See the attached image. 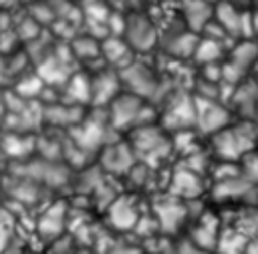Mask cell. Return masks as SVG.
<instances>
[{
    "label": "cell",
    "mask_w": 258,
    "mask_h": 254,
    "mask_svg": "<svg viewBox=\"0 0 258 254\" xmlns=\"http://www.w3.org/2000/svg\"><path fill=\"white\" fill-rule=\"evenodd\" d=\"M256 141V131L250 127V123H240L234 127H224L218 133H214V149L216 153L230 161L242 157L246 151L252 149Z\"/></svg>",
    "instance_id": "6da1fadb"
},
{
    "label": "cell",
    "mask_w": 258,
    "mask_h": 254,
    "mask_svg": "<svg viewBox=\"0 0 258 254\" xmlns=\"http://www.w3.org/2000/svg\"><path fill=\"white\" fill-rule=\"evenodd\" d=\"M121 38L129 44L131 50L147 52L157 42V30H155L153 22L149 20V16L135 10V12L125 16V26H123Z\"/></svg>",
    "instance_id": "7a4b0ae2"
},
{
    "label": "cell",
    "mask_w": 258,
    "mask_h": 254,
    "mask_svg": "<svg viewBox=\"0 0 258 254\" xmlns=\"http://www.w3.org/2000/svg\"><path fill=\"white\" fill-rule=\"evenodd\" d=\"M141 97L127 93V95H117L111 101V123L115 127H137L139 117H141Z\"/></svg>",
    "instance_id": "3957f363"
},
{
    "label": "cell",
    "mask_w": 258,
    "mask_h": 254,
    "mask_svg": "<svg viewBox=\"0 0 258 254\" xmlns=\"http://www.w3.org/2000/svg\"><path fill=\"white\" fill-rule=\"evenodd\" d=\"M228 121H230V113L222 105H218L214 99L196 101V125H200L202 131L214 135L226 125H230Z\"/></svg>",
    "instance_id": "277c9868"
},
{
    "label": "cell",
    "mask_w": 258,
    "mask_h": 254,
    "mask_svg": "<svg viewBox=\"0 0 258 254\" xmlns=\"http://www.w3.org/2000/svg\"><path fill=\"white\" fill-rule=\"evenodd\" d=\"M131 145H133V153L153 155V153H159L163 147H167V141L163 133L149 123V125H137Z\"/></svg>",
    "instance_id": "5b68a950"
},
{
    "label": "cell",
    "mask_w": 258,
    "mask_h": 254,
    "mask_svg": "<svg viewBox=\"0 0 258 254\" xmlns=\"http://www.w3.org/2000/svg\"><path fill=\"white\" fill-rule=\"evenodd\" d=\"M123 81L127 83L129 91L137 97H151L155 91V77L149 69L139 67V65H127L123 69Z\"/></svg>",
    "instance_id": "8992f818"
},
{
    "label": "cell",
    "mask_w": 258,
    "mask_h": 254,
    "mask_svg": "<svg viewBox=\"0 0 258 254\" xmlns=\"http://www.w3.org/2000/svg\"><path fill=\"white\" fill-rule=\"evenodd\" d=\"M165 123L167 127H175L177 131L189 129L196 125V101L194 99H175L167 113H165Z\"/></svg>",
    "instance_id": "52a82bcc"
},
{
    "label": "cell",
    "mask_w": 258,
    "mask_h": 254,
    "mask_svg": "<svg viewBox=\"0 0 258 254\" xmlns=\"http://www.w3.org/2000/svg\"><path fill=\"white\" fill-rule=\"evenodd\" d=\"M109 220L111 224L117 228V230H129L133 226H137V208H135V202L127 196L123 198H117L115 202H111V208H109Z\"/></svg>",
    "instance_id": "ba28073f"
},
{
    "label": "cell",
    "mask_w": 258,
    "mask_h": 254,
    "mask_svg": "<svg viewBox=\"0 0 258 254\" xmlns=\"http://www.w3.org/2000/svg\"><path fill=\"white\" fill-rule=\"evenodd\" d=\"M183 20L187 28L194 30H204V26L214 18L212 6L208 0H183Z\"/></svg>",
    "instance_id": "9c48e42d"
},
{
    "label": "cell",
    "mask_w": 258,
    "mask_h": 254,
    "mask_svg": "<svg viewBox=\"0 0 258 254\" xmlns=\"http://www.w3.org/2000/svg\"><path fill=\"white\" fill-rule=\"evenodd\" d=\"M113 77L115 75L111 71H103L95 75V81H91V97L97 103H109L119 95V81Z\"/></svg>",
    "instance_id": "30bf717a"
},
{
    "label": "cell",
    "mask_w": 258,
    "mask_h": 254,
    "mask_svg": "<svg viewBox=\"0 0 258 254\" xmlns=\"http://www.w3.org/2000/svg\"><path fill=\"white\" fill-rule=\"evenodd\" d=\"M133 147L125 145V143H113L105 153H103V161L105 165L111 169V171H117V173H123L127 169H131L133 165Z\"/></svg>",
    "instance_id": "8fae6325"
},
{
    "label": "cell",
    "mask_w": 258,
    "mask_h": 254,
    "mask_svg": "<svg viewBox=\"0 0 258 254\" xmlns=\"http://www.w3.org/2000/svg\"><path fill=\"white\" fill-rule=\"evenodd\" d=\"M173 192L181 198H196L200 192H202V183H200V177L196 171L191 169H179L175 175H173Z\"/></svg>",
    "instance_id": "7c38bea8"
},
{
    "label": "cell",
    "mask_w": 258,
    "mask_h": 254,
    "mask_svg": "<svg viewBox=\"0 0 258 254\" xmlns=\"http://www.w3.org/2000/svg\"><path fill=\"white\" fill-rule=\"evenodd\" d=\"M183 216H185V208L175 202L159 204V208H157V222H159V228H163L165 232L175 230L183 222Z\"/></svg>",
    "instance_id": "4fadbf2b"
},
{
    "label": "cell",
    "mask_w": 258,
    "mask_h": 254,
    "mask_svg": "<svg viewBox=\"0 0 258 254\" xmlns=\"http://www.w3.org/2000/svg\"><path fill=\"white\" fill-rule=\"evenodd\" d=\"M222 52H224L222 42L202 36V38H198V44H196V50H194V58L198 62H202V65H214V62H218Z\"/></svg>",
    "instance_id": "5bb4252c"
},
{
    "label": "cell",
    "mask_w": 258,
    "mask_h": 254,
    "mask_svg": "<svg viewBox=\"0 0 258 254\" xmlns=\"http://www.w3.org/2000/svg\"><path fill=\"white\" fill-rule=\"evenodd\" d=\"M101 54L109 58V62H119L125 60V65H131V48L123 38H107L105 44L101 46Z\"/></svg>",
    "instance_id": "9a60e30c"
},
{
    "label": "cell",
    "mask_w": 258,
    "mask_h": 254,
    "mask_svg": "<svg viewBox=\"0 0 258 254\" xmlns=\"http://www.w3.org/2000/svg\"><path fill=\"white\" fill-rule=\"evenodd\" d=\"M175 254H204V250H202V248H198V246L189 240V242L179 244V248L175 250Z\"/></svg>",
    "instance_id": "2e32d148"
},
{
    "label": "cell",
    "mask_w": 258,
    "mask_h": 254,
    "mask_svg": "<svg viewBox=\"0 0 258 254\" xmlns=\"http://www.w3.org/2000/svg\"><path fill=\"white\" fill-rule=\"evenodd\" d=\"M111 2L119 4L121 8H129V10H133V12H135V8H139V4H141V0H111Z\"/></svg>",
    "instance_id": "e0dca14e"
},
{
    "label": "cell",
    "mask_w": 258,
    "mask_h": 254,
    "mask_svg": "<svg viewBox=\"0 0 258 254\" xmlns=\"http://www.w3.org/2000/svg\"><path fill=\"white\" fill-rule=\"evenodd\" d=\"M252 34L258 36V10L252 14Z\"/></svg>",
    "instance_id": "ac0fdd59"
},
{
    "label": "cell",
    "mask_w": 258,
    "mask_h": 254,
    "mask_svg": "<svg viewBox=\"0 0 258 254\" xmlns=\"http://www.w3.org/2000/svg\"><path fill=\"white\" fill-rule=\"evenodd\" d=\"M208 2H210V0H208Z\"/></svg>",
    "instance_id": "d6986e66"
}]
</instances>
